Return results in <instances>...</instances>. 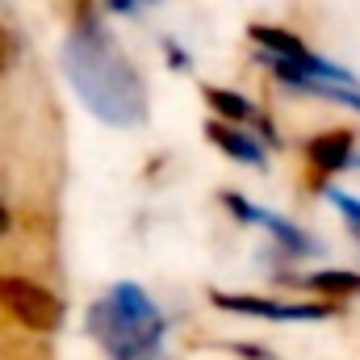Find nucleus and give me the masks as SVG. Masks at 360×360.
Here are the masks:
<instances>
[{
	"instance_id": "nucleus-1",
	"label": "nucleus",
	"mask_w": 360,
	"mask_h": 360,
	"mask_svg": "<svg viewBox=\"0 0 360 360\" xmlns=\"http://www.w3.org/2000/svg\"><path fill=\"white\" fill-rule=\"evenodd\" d=\"M63 68L76 96L109 126H139L147 117V84L139 68L117 51V42L101 30V21L84 13L63 46Z\"/></svg>"
},
{
	"instance_id": "nucleus-2",
	"label": "nucleus",
	"mask_w": 360,
	"mask_h": 360,
	"mask_svg": "<svg viewBox=\"0 0 360 360\" xmlns=\"http://www.w3.org/2000/svg\"><path fill=\"white\" fill-rule=\"evenodd\" d=\"M89 331L113 360H155L164 344V314L139 285L122 281L89 310Z\"/></svg>"
},
{
	"instance_id": "nucleus-3",
	"label": "nucleus",
	"mask_w": 360,
	"mask_h": 360,
	"mask_svg": "<svg viewBox=\"0 0 360 360\" xmlns=\"http://www.w3.org/2000/svg\"><path fill=\"white\" fill-rule=\"evenodd\" d=\"M0 310L13 314L30 331H59L63 327V302L30 276H4L0 272Z\"/></svg>"
},
{
	"instance_id": "nucleus-4",
	"label": "nucleus",
	"mask_w": 360,
	"mask_h": 360,
	"mask_svg": "<svg viewBox=\"0 0 360 360\" xmlns=\"http://www.w3.org/2000/svg\"><path fill=\"white\" fill-rule=\"evenodd\" d=\"M214 306L231 310V314H256V319H272V323H310V319H327L335 314V306H323V302H302V306H289V302H269V297H243V293H210Z\"/></svg>"
},
{
	"instance_id": "nucleus-5",
	"label": "nucleus",
	"mask_w": 360,
	"mask_h": 360,
	"mask_svg": "<svg viewBox=\"0 0 360 360\" xmlns=\"http://www.w3.org/2000/svg\"><path fill=\"white\" fill-rule=\"evenodd\" d=\"M222 205H226V210H235V218H239V222L264 226L272 239H276V243H281V248L289 252V256H310V252H314V243H310V239H306V235H302L297 226H289L285 218H276V214H269V210H260V205L243 201L239 193H226V197H222Z\"/></svg>"
},
{
	"instance_id": "nucleus-6",
	"label": "nucleus",
	"mask_w": 360,
	"mask_h": 360,
	"mask_svg": "<svg viewBox=\"0 0 360 360\" xmlns=\"http://www.w3.org/2000/svg\"><path fill=\"white\" fill-rule=\"evenodd\" d=\"M352 147H356L352 130H327V134H314L306 143V155L319 172H344L352 164Z\"/></svg>"
},
{
	"instance_id": "nucleus-7",
	"label": "nucleus",
	"mask_w": 360,
	"mask_h": 360,
	"mask_svg": "<svg viewBox=\"0 0 360 360\" xmlns=\"http://www.w3.org/2000/svg\"><path fill=\"white\" fill-rule=\"evenodd\" d=\"M205 134H210V143H218L231 160H239V164H248V168H264V147H260L252 134H243V130H235V126H226V122H210Z\"/></svg>"
},
{
	"instance_id": "nucleus-8",
	"label": "nucleus",
	"mask_w": 360,
	"mask_h": 360,
	"mask_svg": "<svg viewBox=\"0 0 360 360\" xmlns=\"http://www.w3.org/2000/svg\"><path fill=\"white\" fill-rule=\"evenodd\" d=\"M205 101H210V109L214 113H222L226 122H235V126H260L264 134H272L269 122L260 117V109L252 105V101H243L239 92H226V89H205Z\"/></svg>"
},
{
	"instance_id": "nucleus-9",
	"label": "nucleus",
	"mask_w": 360,
	"mask_h": 360,
	"mask_svg": "<svg viewBox=\"0 0 360 360\" xmlns=\"http://www.w3.org/2000/svg\"><path fill=\"white\" fill-rule=\"evenodd\" d=\"M252 42H260V51L272 55V59H289V63H306V59H314V51H306L302 38H293V34H285V30L256 25V30H252Z\"/></svg>"
},
{
	"instance_id": "nucleus-10",
	"label": "nucleus",
	"mask_w": 360,
	"mask_h": 360,
	"mask_svg": "<svg viewBox=\"0 0 360 360\" xmlns=\"http://www.w3.org/2000/svg\"><path fill=\"white\" fill-rule=\"evenodd\" d=\"M302 285H310L314 293H360V272H314Z\"/></svg>"
},
{
	"instance_id": "nucleus-11",
	"label": "nucleus",
	"mask_w": 360,
	"mask_h": 360,
	"mask_svg": "<svg viewBox=\"0 0 360 360\" xmlns=\"http://www.w3.org/2000/svg\"><path fill=\"white\" fill-rule=\"evenodd\" d=\"M327 197H331V201H335V205L344 210V218H348V226H352V235L360 239V201H356V197H348V193H340V188H331Z\"/></svg>"
},
{
	"instance_id": "nucleus-12",
	"label": "nucleus",
	"mask_w": 360,
	"mask_h": 360,
	"mask_svg": "<svg viewBox=\"0 0 360 360\" xmlns=\"http://www.w3.org/2000/svg\"><path fill=\"white\" fill-rule=\"evenodd\" d=\"M13 59H17V46H13V34L0 25V76L13 68Z\"/></svg>"
},
{
	"instance_id": "nucleus-13",
	"label": "nucleus",
	"mask_w": 360,
	"mask_h": 360,
	"mask_svg": "<svg viewBox=\"0 0 360 360\" xmlns=\"http://www.w3.org/2000/svg\"><path fill=\"white\" fill-rule=\"evenodd\" d=\"M105 4H109L113 13H130V8H139L143 0H105Z\"/></svg>"
},
{
	"instance_id": "nucleus-14",
	"label": "nucleus",
	"mask_w": 360,
	"mask_h": 360,
	"mask_svg": "<svg viewBox=\"0 0 360 360\" xmlns=\"http://www.w3.org/2000/svg\"><path fill=\"white\" fill-rule=\"evenodd\" d=\"M8 222H13V218H8V210H4V201H0V235L8 231Z\"/></svg>"
}]
</instances>
